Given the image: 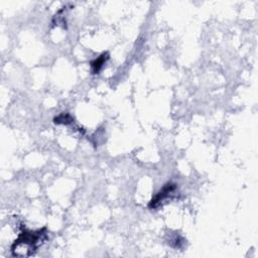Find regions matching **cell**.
Here are the masks:
<instances>
[{
	"label": "cell",
	"mask_w": 258,
	"mask_h": 258,
	"mask_svg": "<svg viewBox=\"0 0 258 258\" xmlns=\"http://www.w3.org/2000/svg\"><path fill=\"white\" fill-rule=\"evenodd\" d=\"M46 227H43L39 230L32 231L23 229L22 232L19 234L18 238L13 242L11 246V252L13 256H17L20 250L26 247L25 255L23 256H31L33 255L39 245L42 244V242L46 239Z\"/></svg>",
	"instance_id": "1"
},
{
	"label": "cell",
	"mask_w": 258,
	"mask_h": 258,
	"mask_svg": "<svg viewBox=\"0 0 258 258\" xmlns=\"http://www.w3.org/2000/svg\"><path fill=\"white\" fill-rule=\"evenodd\" d=\"M178 189V184L174 183H168L162 186V189L151 199L148 204V208L153 210L159 208L165 201L174 198L175 193Z\"/></svg>",
	"instance_id": "2"
},
{
	"label": "cell",
	"mask_w": 258,
	"mask_h": 258,
	"mask_svg": "<svg viewBox=\"0 0 258 258\" xmlns=\"http://www.w3.org/2000/svg\"><path fill=\"white\" fill-rule=\"evenodd\" d=\"M108 59H109V54L108 53H103L97 59L92 61L90 65H91V68H92L93 74H99V72L101 71L103 66L108 61Z\"/></svg>",
	"instance_id": "3"
},
{
	"label": "cell",
	"mask_w": 258,
	"mask_h": 258,
	"mask_svg": "<svg viewBox=\"0 0 258 258\" xmlns=\"http://www.w3.org/2000/svg\"><path fill=\"white\" fill-rule=\"evenodd\" d=\"M54 122L56 124H71L74 122V118L72 117V115H70L69 113H62L60 114L58 117L54 119Z\"/></svg>",
	"instance_id": "4"
}]
</instances>
